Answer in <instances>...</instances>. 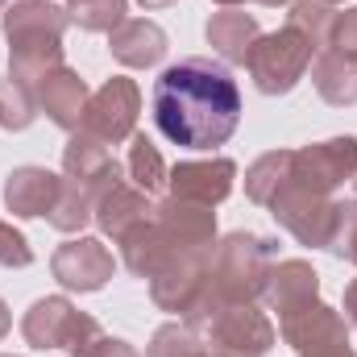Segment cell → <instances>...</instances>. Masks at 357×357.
I'll use <instances>...</instances> for the list:
<instances>
[{
    "mask_svg": "<svg viewBox=\"0 0 357 357\" xmlns=\"http://www.w3.org/2000/svg\"><path fill=\"white\" fill-rule=\"evenodd\" d=\"M333 4H320V0H299L295 8H291V29H299L316 50H324L328 46V29H333Z\"/></svg>",
    "mask_w": 357,
    "mask_h": 357,
    "instance_id": "83f0119b",
    "label": "cell"
},
{
    "mask_svg": "<svg viewBox=\"0 0 357 357\" xmlns=\"http://www.w3.org/2000/svg\"><path fill=\"white\" fill-rule=\"evenodd\" d=\"M208 250H187L175 254L167 266L154 274V303L167 307V312H191L195 299L208 291Z\"/></svg>",
    "mask_w": 357,
    "mask_h": 357,
    "instance_id": "8fae6325",
    "label": "cell"
},
{
    "mask_svg": "<svg viewBox=\"0 0 357 357\" xmlns=\"http://www.w3.org/2000/svg\"><path fill=\"white\" fill-rule=\"evenodd\" d=\"M125 175L133 178V187H137V191H154V187H162L167 167H162V154L154 150V142H150L146 133H137V137H133L129 158H125Z\"/></svg>",
    "mask_w": 357,
    "mask_h": 357,
    "instance_id": "484cf974",
    "label": "cell"
},
{
    "mask_svg": "<svg viewBox=\"0 0 357 357\" xmlns=\"http://www.w3.org/2000/svg\"><path fill=\"white\" fill-rule=\"evenodd\" d=\"M354 175H357V137H333V142H320V146L291 150V183L312 191V195H328L333 187H341Z\"/></svg>",
    "mask_w": 357,
    "mask_h": 357,
    "instance_id": "52a82bcc",
    "label": "cell"
},
{
    "mask_svg": "<svg viewBox=\"0 0 357 357\" xmlns=\"http://www.w3.org/2000/svg\"><path fill=\"white\" fill-rule=\"evenodd\" d=\"M0 4H4V0H0Z\"/></svg>",
    "mask_w": 357,
    "mask_h": 357,
    "instance_id": "b9f144b4",
    "label": "cell"
},
{
    "mask_svg": "<svg viewBox=\"0 0 357 357\" xmlns=\"http://www.w3.org/2000/svg\"><path fill=\"white\" fill-rule=\"evenodd\" d=\"M8 333V312H4V303H0V337Z\"/></svg>",
    "mask_w": 357,
    "mask_h": 357,
    "instance_id": "8d00e7d4",
    "label": "cell"
},
{
    "mask_svg": "<svg viewBox=\"0 0 357 357\" xmlns=\"http://www.w3.org/2000/svg\"><path fill=\"white\" fill-rule=\"evenodd\" d=\"M258 4H287V0H258Z\"/></svg>",
    "mask_w": 357,
    "mask_h": 357,
    "instance_id": "74e56055",
    "label": "cell"
},
{
    "mask_svg": "<svg viewBox=\"0 0 357 357\" xmlns=\"http://www.w3.org/2000/svg\"><path fill=\"white\" fill-rule=\"evenodd\" d=\"M67 17L75 25H84L91 33H112L121 21H125V0H71L67 4Z\"/></svg>",
    "mask_w": 357,
    "mask_h": 357,
    "instance_id": "f1b7e54d",
    "label": "cell"
},
{
    "mask_svg": "<svg viewBox=\"0 0 357 357\" xmlns=\"http://www.w3.org/2000/svg\"><path fill=\"white\" fill-rule=\"evenodd\" d=\"M121 250H125V266L133 270L137 278H154L178 254L175 245H171V237L158 229V220H137L121 237Z\"/></svg>",
    "mask_w": 357,
    "mask_h": 357,
    "instance_id": "e0dca14e",
    "label": "cell"
},
{
    "mask_svg": "<svg viewBox=\"0 0 357 357\" xmlns=\"http://www.w3.org/2000/svg\"><path fill=\"white\" fill-rule=\"evenodd\" d=\"M67 13L46 0H21L4 13V38L13 50V79L38 84L54 67H63V29Z\"/></svg>",
    "mask_w": 357,
    "mask_h": 357,
    "instance_id": "7a4b0ae2",
    "label": "cell"
},
{
    "mask_svg": "<svg viewBox=\"0 0 357 357\" xmlns=\"http://www.w3.org/2000/svg\"><path fill=\"white\" fill-rule=\"evenodd\" d=\"M328 250L345 262L357 266V204H341L337 208V225H333V237H328Z\"/></svg>",
    "mask_w": 357,
    "mask_h": 357,
    "instance_id": "4dcf8cb0",
    "label": "cell"
},
{
    "mask_svg": "<svg viewBox=\"0 0 357 357\" xmlns=\"http://www.w3.org/2000/svg\"><path fill=\"white\" fill-rule=\"evenodd\" d=\"M274 345V324L250 303H229L208 324V349L225 357H262Z\"/></svg>",
    "mask_w": 357,
    "mask_h": 357,
    "instance_id": "9c48e42d",
    "label": "cell"
},
{
    "mask_svg": "<svg viewBox=\"0 0 357 357\" xmlns=\"http://www.w3.org/2000/svg\"><path fill=\"white\" fill-rule=\"evenodd\" d=\"M38 108L59 125V129H79L84 125V108H88V88L75 71L54 67L50 75L38 79Z\"/></svg>",
    "mask_w": 357,
    "mask_h": 357,
    "instance_id": "2e32d148",
    "label": "cell"
},
{
    "mask_svg": "<svg viewBox=\"0 0 357 357\" xmlns=\"http://www.w3.org/2000/svg\"><path fill=\"white\" fill-rule=\"evenodd\" d=\"M320 4H341V0H320Z\"/></svg>",
    "mask_w": 357,
    "mask_h": 357,
    "instance_id": "ab89813d",
    "label": "cell"
},
{
    "mask_svg": "<svg viewBox=\"0 0 357 357\" xmlns=\"http://www.w3.org/2000/svg\"><path fill=\"white\" fill-rule=\"evenodd\" d=\"M137 104H142V96H137L133 79H125V75L108 79L84 108V133L100 137V142H125L137 125Z\"/></svg>",
    "mask_w": 357,
    "mask_h": 357,
    "instance_id": "30bf717a",
    "label": "cell"
},
{
    "mask_svg": "<svg viewBox=\"0 0 357 357\" xmlns=\"http://www.w3.org/2000/svg\"><path fill=\"white\" fill-rule=\"evenodd\" d=\"M233 178L237 167L229 158H212V162H178L171 171V191L175 199H191V204H220L229 191H233Z\"/></svg>",
    "mask_w": 357,
    "mask_h": 357,
    "instance_id": "5bb4252c",
    "label": "cell"
},
{
    "mask_svg": "<svg viewBox=\"0 0 357 357\" xmlns=\"http://www.w3.org/2000/svg\"><path fill=\"white\" fill-rule=\"evenodd\" d=\"M241 121V91L225 63L183 59L154 84V125L187 150H216Z\"/></svg>",
    "mask_w": 357,
    "mask_h": 357,
    "instance_id": "6da1fadb",
    "label": "cell"
},
{
    "mask_svg": "<svg viewBox=\"0 0 357 357\" xmlns=\"http://www.w3.org/2000/svg\"><path fill=\"white\" fill-rule=\"evenodd\" d=\"M88 357H137V354H133L125 341H108V337H104V341H100V345H96Z\"/></svg>",
    "mask_w": 357,
    "mask_h": 357,
    "instance_id": "836d02e7",
    "label": "cell"
},
{
    "mask_svg": "<svg viewBox=\"0 0 357 357\" xmlns=\"http://www.w3.org/2000/svg\"><path fill=\"white\" fill-rule=\"evenodd\" d=\"M146 212H150L146 191L125 187V183H112V187L100 195V204H96V220H100V229H104L108 237H116V241H121L137 220H146Z\"/></svg>",
    "mask_w": 357,
    "mask_h": 357,
    "instance_id": "44dd1931",
    "label": "cell"
},
{
    "mask_svg": "<svg viewBox=\"0 0 357 357\" xmlns=\"http://www.w3.org/2000/svg\"><path fill=\"white\" fill-rule=\"evenodd\" d=\"M154 212H158V216H154L158 229L171 237V245H175L178 254H187V250H212V237H216V216H212V208L171 195V199L158 204Z\"/></svg>",
    "mask_w": 357,
    "mask_h": 357,
    "instance_id": "7c38bea8",
    "label": "cell"
},
{
    "mask_svg": "<svg viewBox=\"0 0 357 357\" xmlns=\"http://www.w3.org/2000/svg\"><path fill=\"white\" fill-rule=\"evenodd\" d=\"M316 291H320V274L307 262H278V266H270L262 295L270 299V307L282 316V312H295V307L312 303Z\"/></svg>",
    "mask_w": 357,
    "mask_h": 357,
    "instance_id": "d6986e66",
    "label": "cell"
},
{
    "mask_svg": "<svg viewBox=\"0 0 357 357\" xmlns=\"http://www.w3.org/2000/svg\"><path fill=\"white\" fill-rule=\"evenodd\" d=\"M208 345H199V337L191 328H178V324H167L154 333V345L146 357H204Z\"/></svg>",
    "mask_w": 357,
    "mask_h": 357,
    "instance_id": "f546056e",
    "label": "cell"
},
{
    "mask_svg": "<svg viewBox=\"0 0 357 357\" xmlns=\"http://www.w3.org/2000/svg\"><path fill=\"white\" fill-rule=\"evenodd\" d=\"M21 333H25V341L33 349H67L75 357H88L104 341L100 324L91 316H84V312H75L67 299H38L25 312Z\"/></svg>",
    "mask_w": 357,
    "mask_h": 357,
    "instance_id": "277c9868",
    "label": "cell"
},
{
    "mask_svg": "<svg viewBox=\"0 0 357 357\" xmlns=\"http://www.w3.org/2000/svg\"><path fill=\"white\" fill-rule=\"evenodd\" d=\"M345 316L357 324V278L349 282V291H345Z\"/></svg>",
    "mask_w": 357,
    "mask_h": 357,
    "instance_id": "e575fe53",
    "label": "cell"
},
{
    "mask_svg": "<svg viewBox=\"0 0 357 357\" xmlns=\"http://www.w3.org/2000/svg\"><path fill=\"white\" fill-rule=\"evenodd\" d=\"M354 183H357V175H354Z\"/></svg>",
    "mask_w": 357,
    "mask_h": 357,
    "instance_id": "60d3db41",
    "label": "cell"
},
{
    "mask_svg": "<svg viewBox=\"0 0 357 357\" xmlns=\"http://www.w3.org/2000/svg\"><path fill=\"white\" fill-rule=\"evenodd\" d=\"M312 54H316V46H312L299 29L287 25V29L266 33V38L254 42L245 67H250V75H254L258 91H266V96H282V91H291L299 79H303V71L312 67Z\"/></svg>",
    "mask_w": 357,
    "mask_h": 357,
    "instance_id": "5b68a950",
    "label": "cell"
},
{
    "mask_svg": "<svg viewBox=\"0 0 357 357\" xmlns=\"http://www.w3.org/2000/svg\"><path fill=\"white\" fill-rule=\"evenodd\" d=\"M337 208H341V204H333L328 195H312V191L295 187L291 178H287V187L270 199L274 220H278L291 237H299L303 245H328L333 225H337Z\"/></svg>",
    "mask_w": 357,
    "mask_h": 357,
    "instance_id": "ba28073f",
    "label": "cell"
},
{
    "mask_svg": "<svg viewBox=\"0 0 357 357\" xmlns=\"http://www.w3.org/2000/svg\"><path fill=\"white\" fill-rule=\"evenodd\" d=\"M220 4H241V0H220Z\"/></svg>",
    "mask_w": 357,
    "mask_h": 357,
    "instance_id": "f35d334b",
    "label": "cell"
},
{
    "mask_svg": "<svg viewBox=\"0 0 357 357\" xmlns=\"http://www.w3.org/2000/svg\"><path fill=\"white\" fill-rule=\"evenodd\" d=\"M270 258L274 245L266 237L254 233H233L220 254H216V270H212V291L225 303H250L266 291V274H270Z\"/></svg>",
    "mask_w": 357,
    "mask_h": 357,
    "instance_id": "3957f363",
    "label": "cell"
},
{
    "mask_svg": "<svg viewBox=\"0 0 357 357\" xmlns=\"http://www.w3.org/2000/svg\"><path fill=\"white\" fill-rule=\"evenodd\" d=\"M146 8H167V4H175V0H142Z\"/></svg>",
    "mask_w": 357,
    "mask_h": 357,
    "instance_id": "d590c367",
    "label": "cell"
},
{
    "mask_svg": "<svg viewBox=\"0 0 357 357\" xmlns=\"http://www.w3.org/2000/svg\"><path fill=\"white\" fill-rule=\"evenodd\" d=\"M112 54L125 67H154L167 54V33L146 17H125L112 29Z\"/></svg>",
    "mask_w": 357,
    "mask_h": 357,
    "instance_id": "ac0fdd59",
    "label": "cell"
},
{
    "mask_svg": "<svg viewBox=\"0 0 357 357\" xmlns=\"http://www.w3.org/2000/svg\"><path fill=\"white\" fill-rule=\"evenodd\" d=\"M63 167H67V178H79V183H96V187H112V183H116V162H112V154H108L104 142L91 137V133H79V137L67 142Z\"/></svg>",
    "mask_w": 357,
    "mask_h": 357,
    "instance_id": "ffe728a7",
    "label": "cell"
},
{
    "mask_svg": "<svg viewBox=\"0 0 357 357\" xmlns=\"http://www.w3.org/2000/svg\"><path fill=\"white\" fill-rule=\"evenodd\" d=\"M33 112H38V96L29 84H21V79H0V125L4 129H25L29 121H33Z\"/></svg>",
    "mask_w": 357,
    "mask_h": 357,
    "instance_id": "4316f807",
    "label": "cell"
},
{
    "mask_svg": "<svg viewBox=\"0 0 357 357\" xmlns=\"http://www.w3.org/2000/svg\"><path fill=\"white\" fill-rule=\"evenodd\" d=\"M116 183H121V178H116ZM104 191H108V187L79 183V178H63V195H59V204H54V212H50V225H54L59 233L84 229L91 216H96V204H100Z\"/></svg>",
    "mask_w": 357,
    "mask_h": 357,
    "instance_id": "603a6c76",
    "label": "cell"
},
{
    "mask_svg": "<svg viewBox=\"0 0 357 357\" xmlns=\"http://www.w3.org/2000/svg\"><path fill=\"white\" fill-rule=\"evenodd\" d=\"M33 262V250H29V241L13 229V225H4L0 220V266H29Z\"/></svg>",
    "mask_w": 357,
    "mask_h": 357,
    "instance_id": "d6a6232c",
    "label": "cell"
},
{
    "mask_svg": "<svg viewBox=\"0 0 357 357\" xmlns=\"http://www.w3.org/2000/svg\"><path fill=\"white\" fill-rule=\"evenodd\" d=\"M63 195V175L42 167H21L4 183V204L13 216H50Z\"/></svg>",
    "mask_w": 357,
    "mask_h": 357,
    "instance_id": "9a60e30c",
    "label": "cell"
},
{
    "mask_svg": "<svg viewBox=\"0 0 357 357\" xmlns=\"http://www.w3.org/2000/svg\"><path fill=\"white\" fill-rule=\"evenodd\" d=\"M258 38H262V33H258V21H254L250 13L225 8V13H216V17L208 21V42H212L229 63H245Z\"/></svg>",
    "mask_w": 357,
    "mask_h": 357,
    "instance_id": "7402d4cb",
    "label": "cell"
},
{
    "mask_svg": "<svg viewBox=\"0 0 357 357\" xmlns=\"http://www.w3.org/2000/svg\"><path fill=\"white\" fill-rule=\"evenodd\" d=\"M278 333L287 337V345H295L303 357H354L345 320L333 307L316 303V299L295 307V312H282L278 316Z\"/></svg>",
    "mask_w": 357,
    "mask_h": 357,
    "instance_id": "8992f818",
    "label": "cell"
},
{
    "mask_svg": "<svg viewBox=\"0 0 357 357\" xmlns=\"http://www.w3.org/2000/svg\"><path fill=\"white\" fill-rule=\"evenodd\" d=\"M312 84L328 104H357V63L328 50L312 63Z\"/></svg>",
    "mask_w": 357,
    "mask_h": 357,
    "instance_id": "cb8c5ba5",
    "label": "cell"
},
{
    "mask_svg": "<svg viewBox=\"0 0 357 357\" xmlns=\"http://www.w3.org/2000/svg\"><path fill=\"white\" fill-rule=\"evenodd\" d=\"M54 278L63 287H71V291H100L112 278V254L91 237L67 241L54 254Z\"/></svg>",
    "mask_w": 357,
    "mask_h": 357,
    "instance_id": "4fadbf2b",
    "label": "cell"
},
{
    "mask_svg": "<svg viewBox=\"0 0 357 357\" xmlns=\"http://www.w3.org/2000/svg\"><path fill=\"white\" fill-rule=\"evenodd\" d=\"M324 50H333V54L357 63V8L333 17V29H328V46H324Z\"/></svg>",
    "mask_w": 357,
    "mask_h": 357,
    "instance_id": "1f68e13d",
    "label": "cell"
},
{
    "mask_svg": "<svg viewBox=\"0 0 357 357\" xmlns=\"http://www.w3.org/2000/svg\"><path fill=\"white\" fill-rule=\"evenodd\" d=\"M287 178H291V150H274V154H262L254 167H250V175H245V191H250V199L254 204H266L287 187Z\"/></svg>",
    "mask_w": 357,
    "mask_h": 357,
    "instance_id": "d4e9b609",
    "label": "cell"
}]
</instances>
